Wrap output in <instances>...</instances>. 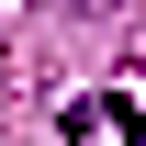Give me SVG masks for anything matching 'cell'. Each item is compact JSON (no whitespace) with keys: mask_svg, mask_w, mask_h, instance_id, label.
<instances>
[{"mask_svg":"<svg viewBox=\"0 0 146 146\" xmlns=\"http://www.w3.org/2000/svg\"><path fill=\"white\" fill-rule=\"evenodd\" d=\"M101 124H124V135L146 146V112H135V101H101Z\"/></svg>","mask_w":146,"mask_h":146,"instance_id":"obj_1","label":"cell"}]
</instances>
